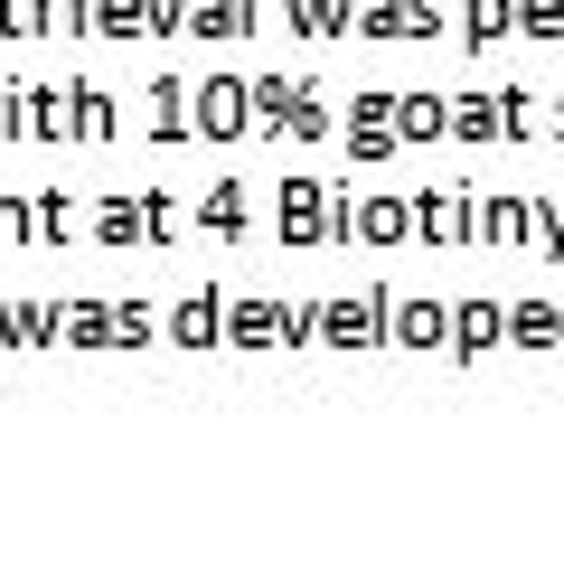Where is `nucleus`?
Returning <instances> with one entry per match:
<instances>
[]
</instances>
